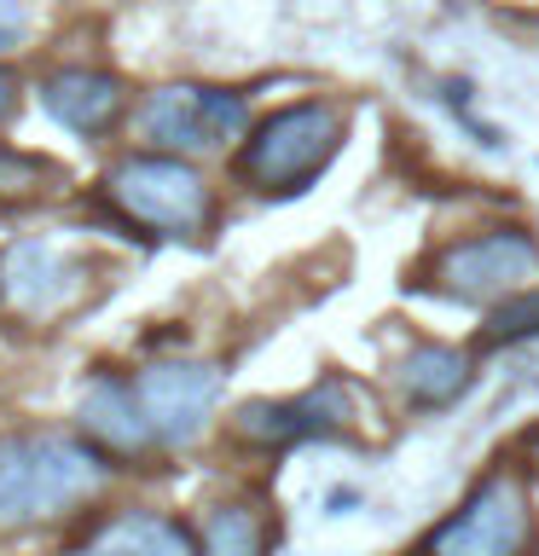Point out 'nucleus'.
Instances as JSON below:
<instances>
[{
    "instance_id": "423d86ee",
    "label": "nucleus",
    "mask_w": 539,
    "mask_h": 556,
    "mask_svg": "<svg viewBox=\"0 0 539 556\" xmlns=\"http://www.w3.org/2000/svg\"><path fill=\"white\" fill-rule=\"evenodd\" d=\"M243 104L233 87H156L139 111V128L156 151H215L243 134Z\"/></svg>"
},
{
    "instance_id": "dca6fc26",
    "label": "nucleus",
    "mask_w": 539,
    "mask_h": 556,
    "mask_svg": "<svg viewBox=\"0 0 539 556\" xmlns=\"http://www.w3.org/2000/svg\"><path fill=\"white\" fill-rule=\"evenodd\" d=\"M24 29H29V17H24V7H17V0H0V52L24 41Z\"/></svg>"
},
{
    "instance_id": "9d476101",
    "label": "nucleus",
    "mask_w": 539,
    "mask_h": 556,
    "mask_svg": "<svg viewBox=\"0 0 539 556\" xmlns=\"http://www.w3.org/2000/svg\"><path fill=\"white\" fill-rule=\"evenodd\" d=\"M41 104L70 134H104L122 111V81L104 70H59V76H47Z\"/></svg>"
},
{
    "instance_id": "f3484780",
    "label": "nucleus",
    "mask_w": 539,
    "mask_h": 556,
    "mask_svg": "<svg viewBox=\"0 0 539 556\" xmlns=\"http://www.w3.org/2000/svg\"><path fill=\"white\" fill-rule=\"evenodd\" d=\"M12 104H17V81L7 76V70H0V122L12 116Z\"/></svg>"
},
{
    "instance_id": "1a4fd4ad",
    "label": "nucleus",
    "mask_w": 539,
    "mask_h": 556,
    "mask_svg": "<svg viewBox=\"0 0 539 556\" xmlns=\"http://www.w3.org/2000/svg\"><path fill=\"white\" fill-rule=\"evenodd\" d=\"M76 417H82L87 441L104 446L111 458H146V452L156 446L151 417H146V406H139V389L122 382V377H93L87 382Z\"/></svg>"
},
{
    "instance_id": "6e6552de",
    "label": "nucleus",
    "mask_w": 539,
    "mask_h": 556,
    "mask_svg": "<svg viewBox=\"0 0 539 556\" xmlns=\"http://www.w3.org/2000/svg\"><path fill=\"white\" fill-rule=\"evenodd\" d=\"M348 424V389L342 382H319L302 400H255L238 412V434L255 446H290V441H313Z\"/></svg>"
},
{
    "instance_id": "4468645a",
    "label": "nucleus",
    "mask_w": 539,
    "mask_h": 556,
    "mask_svg": "<svg viewBox=\"0 0 539 556\" xmlns=\"http://www.w3.org/2000/svg\"><path fill=\"white\" fill-rule=\"evenodd\" d=\"M203 556H267V521L250 504H221L203 521Z\"/></svg>"
},
{
    "instance_id": "f8f14e48",
    "label": "nucleus",
    "mask_w": 539,
    "mask_h": 556,
    "mask_svg": "<svg viewBox=\"0 0 539 556\" xmlns=\"http://www.w3.org/2000/svg\"><path fill=\"white\" fill-rule=\"evenodd\" d=\"M0 278H7L12 307H24V313L59 307L64 290H70V267H64L52 250H41V243H17V250H7V261H0Z\"/></svg>"
},
{
    "instance_id": "9b49d317",
    "label": "nucleus",
    "mask_w": 539,
    "mask_h": 556,
    "mask_svg": "<svg viewBox=\"0 0 539 556\" xmlns=\"http://www.w3.org/2000/svg\"><path fill=\"white\" fill-rule=\"evenodd\" d=\"M87 556H203V551L191 545V533L174 516L128 510V516L104 521L99 539L87 545Z\"/></svg>"
},
{
    "instance_id": "f03ea898",
    "label": "nucleus",
    "mask_w": 539,
    "mask_h": 556,
    "mask_svg": "<svg viewBox=\"0 0 539 556\" xmlns=\"http://www.w3.org/2000/svg\"><path fill=\"white\" fill-rule=\"evenodd\" d=\"M104 198L122 220H134L139 232H163V238H198L215 203H209L203 174L180 163L174 151H146V156H122L104 174Z\"/></svg>"
},
{
    "instance_id": "f257e3e1",
    "label": "nucleus",
    "mask_w": 539,
    "mask_h": 556,
    "mask_svg": "<svg viewBox=\"0 0 539 556\" xmlns=\"http://www.w3.org/2000/svg\"><path fill=\"white\" fill-rule=\"evenodd\" d=\"M111 481V452L76 434H7L0 441V528H35L82 510Z\"/></svg>"
},
{
    "instance_id": "ddd939ff",
    "label": "nucleus",
    "mask_w": 539,
    "mask_h": 556,
    "mask_svg": "<svg viewBox=\"0 0 539 556\" xmlns=\"http://www.w3.org/2000/svg\"><path fill=\"white\" fill-rule=\"evenodd\" d=\"M400 389H406L412 406H452L464 389H469V359L459 348H441V342H424L400 359Z\"/></svg>"
},
{
    "instance_id": "39448f33",
    "label": "nucleus",
    "mask_w": 539,
    "mask_h": 556,
    "mask_svg": "<svg viewBox=\"0 0 539 556\" xmlns=\"http://www.w3.org/2000/svg\"><path fill=\"white\" fill-rule=\"evenodd\" d=\"M429 285H441L459 302H504V295L539 285V243L528 232H516V226L459 238L435 255Z\"/></svg>"
},
{
    "instance_id": "0eeeda50",
    "label": "nucleus",
    "mask_w": 539,
    "mask_h": 556,
    "mask_svg": "<svg viewBox=\"0 0 539 556\" xmlns=\"http://www.w3.org/2000/svg\"><path fill=\"white\" fill-rule=\"evenodd\" d=\"M139 389V406L151 417V434L156 446H180L191 441L209 412L221 406V371L215 365H180V359H163V365H146L134 377Z\"/></svg>"
},
{
    "instance_id": "20e7f679",
    "label": "nucleus",
    "mask_w": 539,
    "mask_h": 556,
    "mask_svg": "<svg viewBox=\"0 0 539 556\" xmlns=\"http://www.w3.org/2000/svg\"><path fill=\"white\" fill-rule=\"evenodd\" d=\"M528 533H534L528 486L499 469L424 539V556H522Z\"/></svg>"
},
{
    "instance_id": "2eb2a0df",
    "label": "nucleus",
    "mask_w": 539,
    "mask_h": 556,
    "mask_svg": "<svg viewBox=\"0 0 539 556\" xmlns=\"http://www.w3.org/2000/svg\"><path fill=\"white\" fill-rule=\"evenodd\" d=\"M522 337H539V285L504 295L481 325V348H504V342H522Z\"/></svg>"
},
{
    "instance_id": "7ed1b4c3",
    "label": "nucleus",
    "mask_w": 539,
    "mask_h": 556,
    "mask_svg": "<svg viewBox=\"0 0 539 556\" xmlns=\"http://www.w3.org/2000/svg\"><path fill=\"white\" fill-rule=\"evenodd\" d=\"M337 146H342V116L319 99H302V104L273 111L250 139H243L238 174L255 191H267V198H285V191H302L313 174L337 156Z\"/></svg>"
}]
</instances>
